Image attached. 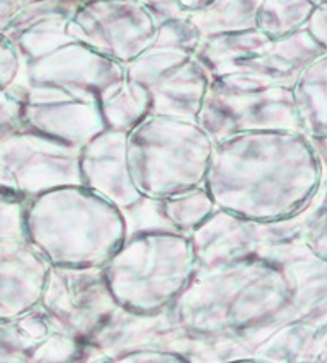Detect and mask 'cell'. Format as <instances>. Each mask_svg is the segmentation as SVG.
<instances>
[{
    "instance_id": "cell-1",
    "label": "cell",
    "mask_w": 327,
    "mask_h": 363,
    "mask_svg": "<svg viewBox=\"0 0 327 363\" xmlns=\"http://www.w3.org/2000/svg\"><path fill=\"white\" fill-rule=\"evenodd\" d=\"M294 295L296 281L282 265L248 255L198 267L169 311L192 337H245L285 324Z\"/></svg>"
},
{
    "instance_id": "cell-2",
    "label": "cell",
    "mask_w": 327,
    "mask_h": 363,
    "mask_svg": "<svg viewBox=\"0 0 327 363\" xmlns=\"http://www.w3.org/2000/svg\"><path fill=\"white\" fill-rule=\"evenodd\" d=\"M318 184V167L299 138L244 135L223 143L208 167L214 203L229 215L272 223L292 216Z\"/></svg>"
},
{
    "instance_id": "cell-3",
    "label": "cell",
    "mask_w": 327,
    "mask_h": 363,
    "mask_svg": "<svg viewBox=\"0 0 327 363\" xmlns=\"http://www.w3.org/2000/svg\"><path fill=\"white\" fill-rule=\"evenodd\" d=\"M25 239L51 267L101 269L125 242L116 206L79 185L38 195L25 215Z\"/></svg>"
},
{
    "instance_id": "cell-4",
    "label": "cell",
    "mask_w": 327,
    "mask_h": 363,
    "mask_svg": "<svg viewBox=\"0 0 327 363\" xmlns=\"http://www.w3.org/2000/svg\"><path fill=\"white\" fill-rule=\"evenodd\" d=\"M196 269L190 239L160 233L123 242L101 274L121 313L155 318L172 308Z\"/></svg>"
},
{
    "instance_id": "cell-5",
    "label": "cell",
    "mask_w": 327,
    "mask_h": 363,
    "mask_svg": "<svg viewBox=\"0 0 327 363\" xmlns=\"http://www.w3.org/2000/svg\"><path fill=\"white\" fill-rule=\"evenodd\" d=\"M128 141L126 170L138 194L174 196L190 191L208 174L210 143L201 133L169 125L153 126Z\"/></svg>"
},
{
    "instance_id": "cell-6",
    "label": "cell",
    "mask_w": 327,
    "mask_h": 363,
    "mask_svg": "<svg viewBox=\"0 0 327 363\" xmlns=\"http://www.w3.org/2000/svg\"><path fill=\"white\" fill-rule=\"evenodd\" d=\"M38 311L52 330L90 344L120 309L101 269L51 267Z\"/></svg>"
},
{
    "instance_id": "cell-7",
    "label": "cell",
    "mask_w": 327,
    "mask_h": 363,
    "mask_svg": "<svg viewBox=\"0 0 327 363\" xmlns=\"http://www.w3.org/2000/svg\"><path fill=\"white\" fill-rule=\"evenodd\" d=\"M79 182V157L66 144L20 136L0 143V189L45 194Z\"/></svg>"
},
{
    "instance_id": "cell-8",
    "label": "cell",
    "mask_w": 327,
    "mask_h": 363,
    "mask_svg": "<svg viewBox=\"0 0 327 363\" xmlns=\"http://www.w3.org/2000/svg\"><path fill=\"white\" fill-rule=\"evenodd\" d=\"M51 265L25 239H0V321L38 309Z\"/></svg>"
},
{
    "instance_id": "cell-9",
    "label": "cell",
    "mask_w": 327,
    "mask_h": 363,
    "mask_svg": "<svg viewBox=\"0 0 327 363\" xmlns=\"http://www.w3.org/2000/svg\"><path fill=\"white\" fill-rule=\"evenodd\" d=\"M123 143L118 135L96 138L79 157L80 180H87L94 194L115 206L131 205L139 195L128 177Z\"/></svg>"
},
{
    "instance_id": "cell-10",
    "label": "cell",
    "mask_w": 327,
    "mask_h": 363,
    "mask_svg": "<svg viewBox=\"0 0 327 363\" xmlns=\"http://www.w3.org/2000/svg\"><path fill=\"white\" fill-rule=\"evenodd\" d=\"M198 267L216 265L226 260L257 255L273 245L254 229L245 226L243 218L228 215L205 220L190 239Z\"/></svg>"
},
{
    "instance_id": "cell-11",
    "label": "cell",
    "mask_w": 327,
    "mask_h": 363,
    "mask_svg": "<svg viewBox=\"0 0 327 363\" xmlns=\"http://www.w3.org/2000/svg\"><path fill=\"white\" fill-rule=\"evenodd\" d=\"M326 354V316L285 323L259 345V357L278 363H303Z\"/></svg>"
},
{
    "instance_id": "cell-12",
    "label": "cell",
    "mask_w": 327,
    "mask_h": 363,
    "mask_svg": "<svg viewBox=\"0 0 327 363\" xmlns=\"http://www.w3.org/2000/svg\"><path fill=\"white\" fill-rule=\"evenodd\" d=\"M51 330L38 309L23 318L0 321V363H33Z\"/></svg>"
},
{
    "instance_id": "cell-13",
    "label": "cell",
    "mask_w": 327,
    "mask_h": 363,
    "mask_svg": "<svg viewBox=\"0 0 327 363\" xmlns=\"http://www.w3.org/2000/svg\"><path fill=\"white\" fill-rule=\"evenodd\" d=\"M92 345L72 339L66 334L51 330L36 350L33 363H94Z\"/></svg>"
},
{
    "instance_id": "cell-14",
    "label": "cell",
    "mask_w": 327,
    "mask_h": 363,
    "mask_svg": "<svg viewBox=\"0 0 327 363\" xmlns=\"http://www.w3.org/2000/svg\"><path fill=\"white\" fill-rule=\"evenodd\" d=\"M213 200L206 194H185L182 199H174L167 205V215L180 226H200L210 215Z\"/></svg>"
},
{
    "instance_id": "cell-15",
    "label": "cell",
    "mask_w": 327,
    "mask_h": 363,
    "mask_svg": "<svg viewBox=\"0 0 327 363\" xmlns=\"http://www.w3.org/2000/svg\"><path fill=\"white\" fill-rule=\"evenodd\" d=\"M94 363H193L180 352L167 349H130L118 352L115 355L99 357Z\"/></svg>"
},
{
    "instance_id": "cell-16",
    "label": "cell",
    "mask_w": 327,
    "mask_h": 363,
    "mask_svg": "<svg viewBox=\"0 0 327 363\" xmlns=\"http://www.w3.org/2000/svg\"><path fill=\"white\" fill-rule=\"evenodd\" d=\"M0 239H25V216L17 205L4 199H0Z\"/></svg>"
},
{
    "instance_id": "cell-17",
    "label": "cell",
    "mask_w": 327,
    "mask_h": 363,
    "mask_svg": "<svg viewBox=\"0 0 327 363\" xmlns=\"http://www.w3.org/2000/svg\"><path fill=\"white\" fill-rule=\"evenodd\" d=\"M223 363H278V362L264 359V357H259V355H252V357H240V359L228 360V362H223Z\"/></svg>"
},
{
    "instance_id": "cell-18",
    "label": "cell",
    "mask_w": 327,
    "mask_h": 363,
    "mask_svg": "<svg viewBox=\"0 0 327 363\" xmlns=\"http://www.w3.org/2000/svg\"><path fill=\"white\" fill-rule=\"evenodd\" d=\"M303 363H326V354H321L316 357L313 360H308V362H303Z\"/></svg>"
}]
</instances>
